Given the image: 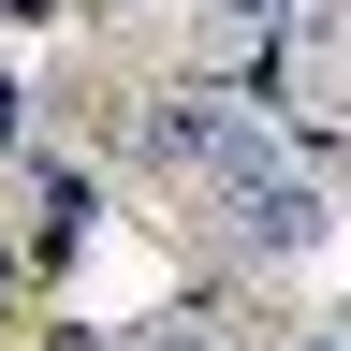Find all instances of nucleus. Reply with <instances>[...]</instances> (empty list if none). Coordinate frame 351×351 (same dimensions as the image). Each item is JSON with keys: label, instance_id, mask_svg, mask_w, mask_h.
Wrapping results in <instances>:
<instances>
[{"label": "nucleus", "instance_id": "5", "mask_svg": "<svg viewBox=\"0 0 351 351\" xmlns=\"http://www.w3.org/2000/svg\"><path fill=\"white\" fill-rule=\"evenodd\" d=\"M15 147H29V88L0 73V161H15Z\"/></svg>", "mask_w": 351, "mask_h": 351}, {"label": "nucleus", "instance_id": "3", "mask_svg": "<svg viewBox=\"0 0 351 351\" xmlns=\"http://www.w3.org/2000/svg\"><path fill=\"white\" fill-rule=\"evenodd\" d=\"M132 351H234V337H219L205 293H176V307H147V337H132Z\"/></svg>", "mask_w": 351, "mask_h": 351}, {"label": "nucleus", "instance_id": "2", "mask_svg": "<svg viewBox=\"0 0 351 351\" xmlns=\"http://www.w3.org/2000/svg\"><path fill=\"white\" fill-rule=\"evenodd\" d=\"M29 205H44V219H29L44 249H73V234H88V176H73V161H44V176H29Z\"/></svg>", "mask_w": 351, "mask_h": 351}, {"label": "nucleus", "instance_id": "1", "mask_svg": "<svg viewBox=\"0 0 351 351\" xmlns=\"http://www.w3.org/2000/svg\"><path fill=\"white\" fill-rule=\"evenodd\" d=\"M205 205H219V234H234V263H322V234H337L322 161H263V176H234V191H205Z\"/></svg>", "mask_w": 351, "mask_h": 351}, {"label": "nucleus", "instance_id": "4", "mask_svg": "<svg viewBox=\"0 0 351 351\" xmlns=\"http://www.w3.org/2000/svg\"><path fill=\"white\" fill-rule=\"evenodd\" d=\"M263 15H278V0H205V29H219V44H249Z\"/></svg>", "mask_w": 351, "mask_h": 351}]
</instances>
